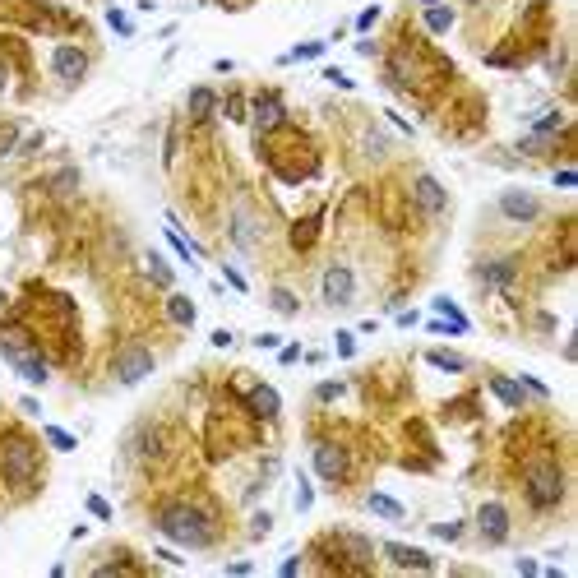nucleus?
<instances>
[{
  "mask_svg": "<svg viewBox=\"0 0 578 578\" xmlns=\"http://www.w3.org/2000/svg\"><path fill=\"white\" fill-rule=\"evenodd\" d=\"M467 527L463 523H431V537H440V541H458Z\"/></svg>",
  "mask_w": 578,
  "mask_h": 578,
  "instance_id": "obj_26",
  "label": "nucleus"
},
{
  "mask_svg": "<svg viewBox=\"0 0 578 578\" xmlns=\"http://www.w3.org/2000/svg\"><path fill=\"white\" fill-rule=\"evenodd\" d=\"M315 504V490H310V481L306 477H296V509H310Z\"/></svg>",
  "mask_w": 578,
  "mask_h": 578,
  "instance_id": "obj_30",
  "label": "nucleus"
},
{
  "mask_svg": "<svg viewBox=\"0 0 578 578\" xmlns=\"http://www.w3.org/2000/svg\"><path fill=\"white\" fill-rule=\"evenodd\" d=\"M157 532L167 537V541L185 546V551H204L213 546V523L199 504H167V509H157Z\"/></svg>",
  "mask_w": 578,
  "mask_h": 578,
  "instance_id": "obj_1",
  "label": "nucleus"
},
{
  "mask_svg": "<svg viewBox=\"0 0 578 578\" xmlns=\"http://www.w3.org/2000/svg\"><path fill=\"white\" fill-rule=\"evenodd\" d=\"M0 467H5L10 477H23V472H33V467H37L33 445H28L23 435H10V440L0 445Z\"/></svg>",
  "mask_w": 578,
  "mask_h": 578,
  "instance_id": "obj_7",
  "label": "nucleus"
},
{
  "mask_svg": "<svg viewBox=\"0 0 578 578\" xmlns=\"http://www.w3.org/2000/svg\"><path fill=\"white\" fill-rule=\"evenodd\" d=\"M500 213L513 218V223H537V218H541V199L527 195V190H504L500 195Z\"/></svg>",
  "mask_w": 578,
  "mask_h": 578,
  "instance_id": "obj_8",
  "label": "nucleus"
},
{
  "mask_svg": "<svg viewBox=\"0 0 578 578\" xmlns=\"http://www.w3.org/2000/svg\"><path fill=\"white\" fill-rule=\"evenodd\" d=\"M0 88H5V65H0Z\"/></svg>",
  "mask_w": 578,
  "mask_h": 578,
  "instance_id": "obj_40",
  "label": "nucleus"
},
{
  "mask_svg": "<svg viewBox=\"0 0 578 578\" xmlns=\"http://www.w3.org/2000/svg\"><path fill=\"white\" fill-rule=\"evenodd\" d=\"M426 28H431V33H449V28H454V10H449V5H431V10H426Z\"/></svg>",
  "mask_w": 578,
  "mask_h": 578,
  "instance_id": "obj_20",
  "label": "nucleus"
},
{
  "mask_svg": "<svg viewBox=\"0 0 578 578\" xmlns=\"http://www.w3.org/2000/svg\"><path fill=\"white\" fill-rule=\"evenodd\" d=\"M14 134H19V130H0V153H10V148H14Z\"/></svg>",
  "mask_w": 578,
  "mask_h": 578,
  "instance_id": "obj_39",
  "label": "nucleus"
},
{
  "mask_svg": "<svg viewBox=\"0 0 578 578\" xmlns=\"http://www.w3.org/2000/svg\"><path fill=\"white\" fill-rule=\"evenodd\" d=\"M324 306H334V310H343L347 301L356 296V273L347 264H334V268H324V287H320Z\"/></svg>",
  "mask_w": 578,
  "mask_h": 578,
  "instance_id": "obj_3",
  "label": "nucleus"
},
{
  "mask_svg": "<svg viewBox=\"0 0 578 578\" xmlns=\"http://www.w3.org/2000/svg\"><path fill=\"white\" fill-rule=\"evenodd\" d=\"M421 5H435V0H421Z\"/></svg>",
  "mask_w": 578,
  "mask_h": 578,
  "instance_id": "obj_41",
  "label": "nucleus"
},
{
  "mask_svg": "<svg viewBox=\"0 0 578 578\" xmlns=\"http://www.w3.org/2000/svg\"><path fill=\"white\" fill-rule=\"evenodd\" d=\"M523 490H527V504H532V509H560V504H565V467H560L556 458L532 463L527 477H523Z\"/></svg>",
  "mask_w": 578,
  "mask_h": 578,
  "instance_id": "obj_2",
  "label": "nucleus"
},
{
  "mask_svg": "<svg viewBox=\"0 0 578 578\" xmlns=\"http://www.w3.org/2000/svg\"><path fill=\"white\" fill-rule=\"evenodd\" d=\"M250 532H255V537H264V532H268V513H255V523H250Z\"/></svg>",
  "mask_w": 578,
  "mask_h": 578,
  "instance_id": "obj_37",
  "label": "nucleus"
},
{
  "mask_svg": "<svg viewBox=\"0 0 578 578\" xmlns=\"http://www.w3.org/2000/svg\"><path fill=\"white\" fill-rule=\"evenodd\" d=\"M384 560L398 565V569H435V560L426 556V551H412V546H402V541H384Z\"/></svg>",
  "mask_w": 578,
  "mask_h": 578,
  "instance_id": "obj_12",
  "label": "nucleus"
},
{
  "mask_svg": "<svg viewBox=\"0 0 578 578\" xmlns=\"http://www.w3.org/2000/svg\"><path fill=\"white\" fill-rule=\"evenodd\" d=\"M213 107H218V93H213V88H195V93H190V121H195V125L209 121Z\"/></svg>",
  "mask_w": 578,
  "mask_h": 578,
  "instance_id": "obj_16",
  "label": "nucleus"
},
{
  "mask_svg": "<svg viewBox=\"0 0 578 578\" xmlns=\"http://www.w3.org/2000/svg\"><path fill=\"white\" fill-rule=\"evenodd\" d=\"M412 195H416V209H421V213H435V218H440V213L449 209L445 185H440V180H435L431 171H421V176L412 180Z\"/></svg>",
  "mask_w": 578,
  "mask_h": 578,
  "instance_id": "obj_9",
  "label": "nucleus"
},
{
  "mask_svg": "<svg viewBox=\"0 0 578 578\" xmlns=\"http://www.w3.org/2000/svg\"><path fill=\"white\" fill-rule=\"evenodd\" d=\"M0 306H5V296H0Z\"/></svg>",
  "mask_w": 578,
  "mask_h": 578,
  "instance_id": "obj_42",
  "label": "nucleus"
},
{
  "mask_svg": "<svg viewBox=\"0 0 578 578\" xmlns=\"http://www.w3.org/2000/svg\"><path fill=\"white\" fill-rule=\"evenodd\" d=\"M375 19H379V5H366V10L356 14V33H370V28H375Z\"/></svg>",
  "mask_w": 578,
  "mask_h": 578,
  "instance_id": "obj_29",
  "label": "nucleus"
},
{
  "mask_svg": "<svg viewBox=\"0 0 578 578\" xmlns=\"http://www.w3.org/2000/svg\"><path fill=\"white\" fill-rule=\"evenodd\" d=\"M51 74H56L65 88H74L79 79L88 74V51H79V46H56V51H51Z\"/></svg>",
  "mask_w": 578,
  "mask_h": 578,
  "instance_id": "obj_5",
  "label": "nucleus"
},
{
  "mask_svg": "<svg viewBox=\"0 0 578 578\" xmlns=\"http://www.w3.org/2000/svg\"><path fill=\"white\" fill-rule=\"evenodd\" d=\"M338 356H343V361H347V356H356V338L347 334V329L338 334Z\"/></svg>",
  "mask_w": 578,
  "mask_h": 578,
  "instance_id": "obj_33",
  "label": "nucleus"
},
{
  "mask_svg": "<svg viewBox=\"0 0 578 578\" xmlns=\"http://www.w3.org/2000/svg\"><path fill=\"white\" fill-rule=\"evenodd\" d=\"M268 301H273V310H278V315H296V291L273 287V291H268Z\"/></svg>",
  "mask_w": 578,
  "mask_h": 578,
  "instance_id": "obj_25",
  "label": "nucleus"
},
{
  "mask_svg": "<svg viewBox=\"0 0 578 578\" xmlns=\"http://www.w3.org/2000/svg\"><path fill=\"white\" fill-rule=\"evenodd\" d=\"M477 532L486 546H504L509 541V509H504L500 500H486L477 509Z\"/></svg>",
  "mask_w": 578,
  "mask_h": 578,
  "instance_id": "obj_4",
  "label": "nucleus"
},
{
  "mask_svg": "<svg viewBox=\"0 0 578 578\" xmlns=\"http://www.w3.org/2000/svg\"><path fill=\"white\" fill-rule=\"evenodd\" d=\"M324 51V42H301V46H291L287 56H282V65H296V60H315Z\"/></svg>",
  "mask_w": 578,
  "mask_h": 578,
  "instance_id": "obj_24",
  "label": "nucleus"
},
{
  "mask_svg": "<svg viewBox=\"0 0 578 578\" xmlns=\"http://www.w3.org/2000/svg\"><path fill=\"white\" fill-rule=\"evenodd\" d=\"M255 241H259L255 236V218H250L245 209H236L232 213V245L236 250H255Z\"/></svg>",
  "mask_w": 578,
  "mask_h": 578,
  "instance_id": "obj_15",
  "label": "nucleus"
},
{
  "mask_svg": "<svg viewBox=\"0 0 578 578\" xmlns=\"http://www.w3.org/2000/svg\"><path fill=\"white\" fill-rule=\"evenodd\" d=\"M144 259H148V273H153V282H157V287H171V282H176V273L167 268V259L157 255V250H148Z\"/></svg>",
  "mask_w": 578,
  "mask_h": 578,
  "instance_id": "obj_21",
  "label": "nucleus"
},
{
  "mask_svg": "<svg viewBox=\"0 0 578 578\" xmlns=\"http://www.w3.org/2000/svg\"><path fill=\"white\" fill-rule=\"evenodd\" d=\"M282 116H287V112H282L278 93H259V98H255V130H278Z\"/></svg>",
  "mask_w": 578,
  "mask_h": 578,
  "instance_id": "obj_13",
  "label": "nucleus"
},
{
  "mask_svg": "<svg viewBox=\"0 0 578 578\" xmlns=\"http://www.w3.org/2000/svg\"><path fill=\"white\" fill-rule=\"evenodd\" d=\"M329 84H338V88H352V79H347L343 70H329Z\"/></svg>",
  "mask_w": 578,
  "mask_h": 578,
  "instance_id": "obj_38",
  "label": "nucleus"
},
{
  "mask_svg": "<svg viewBox=\"0 0 578 578\" xmlns=\"http://www.w3.org/2000/svg\"><path fill=\"white\" fill-rule=\"evenodd\" d=\"M278 361H282V366H291V361H301V347H296V343H287V347H282V356H278Z\"/></svg>",
  "mask_w": 578,
  "mask_h": 578,
  "instance_id": "obj_36",
  "label": "nucleus"
},
{
  "mask_svg": "<svg viewBox=\"0 0 578 578\" xmlns=\"http://www.w3.org/2000/svg\"><path fill=\"white\" fill-rule=\"evenodd\" d=\"M88 513L93 518H112V504L102 500V495H88Z\"/></svg>",
  "mask_w": 578,
  "mask_h": 578,
  "instance_id": "obj_32",
  "label": "nucleus"
},
{
  "mask_svg": "<svg viewBox=\"0 0 578 578\" xmlns=\"http://www.w3.org/2000/svg\"><path fill=\"white\" fill-rule=\"evenodd\" d=\"M426 361H431V366H440V370H454V375H463V370H467V361H463V356L440 352V347H435V352H426Z\"/></svg>",
  "mask_w": 578,
  "mask_h": 578,
  "instance_id": "obj_22",
  "label": "nucleus"
},
{
  "mask_svg": "<svg viewBox=\"0 0 578 578\" xmlns=\"http://www.w3.org/2000/svg\"><path fill=\"white\" fill-rule=\"evenodd\" d=\"M153 375V352H148V347H125L121 356H116V379H121V384H139V379H148Z\"/></svg>",
  "mask_w": 578,
  "mask_h": 578,
  "instance_id": "obj_6",
  "label": "nucleus"
},
{
  "mask_svg": "<svg viewBox=\"0 0 578 578\" xmlns=\"http://www.w3.org/2000/svg\"><path fill=\"white\" fill-rule=\"evenodd\" d=\"M315 472H320L324 481H343L347 454H343L338 445H329V440H320V445H315Z\"/></svg>",
  "mask_w": 578,
  "mask_h": 578,
  "instance_id": "obj_10",
  "label": "nucleus"
},
{
  "mask_svg": "<svg viewBox=\"0 0 578 578\" xmlns=\"http://www.w3.org/2000/svg\"><path fill=\"white\" fill-rule=\"evenodd\" d=\"M245 402H250V412H255L259 421H273V416L282 412V398H278L273 389H268V384H255V389L245 393Z\"/></svg>",
  "mask_w": 578,
  "mask_h": 578,
  "instance_id": "obj_14",
  "label": "nucleus"
},
{
  "mask_svg": "<svg viewBox=\"0 0 578 578\" xmlns=\"http://www.w3.org/2000/svg\"><path fill=\"white\" fill-rule=\"evenodd\" d=\"M107 23H112V28H116V33H121V37H130V33H134V23L125 19L121 10H107Z\"/></svg>",
  "mask_w": 578,
  "mask_h": 578,
  "instance_id": "obj_31",
  "label": "nucleus"
},
{
  "mask_svg": "<svg viewBox=\"0 0 578 578\" xmlns=\"http://www.w3.org/2000/svg\"><path fill=\"white\" fill-rule=\"evenodd\" d=\"M490 393H495L504 407H518V402H523V384H518V379H504V375L490 379Z\"/></svg>",
  "mask_w": 578,
  "mask_h": 578,
  "instance_id": "obj_18",
  "label": "nucleus"
},
{
  "mask_svg": "<svg viewBox=\"0 0 578 578\" xmlns=\"http://www.w3.org/2000/svg\"><path fill=\"white\" fill-rule=\"evenodd\" d=\"M46 440H51V445H56L60 454H70V449H74V435H70V431H60V426H46Z\"/></svg>",
  "mask_w": 578,
  "mask_h": 578,
  "instance_id": "obj_27",
  "label": "nucleus"
},
{
  "mask_svg": "<svg viewBox=\"0 0 578 578\" xmlns=\"http://www.w3.org/2000/svg\"><path fill=\"white\" fill-rule=\"evenodd\" d=\"M366 509L379 513V518H389V523H402V504L393 495H366Z\"/></svg>",
  "mask_w": 578,
  "mask_h": 578,
  "instance_id": "obj_19",
  "label": "nucleus"
},
{
  "mask_svg": "<svg viewBox=\"0 0 578 578\" xmlns=\"http://www.w3.org/2000/svg\"><path fill=\"white\" fill-rule=\"evenodd\" d=\"M431 310H440V315H445L449 324H458V329H472V324H467V315L458 310V306H454V301H449V296H435V301H431Z\"/></svg>",
  "mask_w": 578,
  "mask_h": 578,
  "instance_id": "obj_23",
  "label": "nucleus"
},
{
  "mask_svg": "<svg viewBox=\"0 0 578 578\" xmlns=\"http://www.w3.org/2000/svg\"><path fill=\"white\" fill-rule=\"evenodd\" d=\"M518 384H523V393H532V398H546V379H537V375H518Z\"/></svg>",
  "mask_w": 578,
  "mask_h": 578,
  "instance_id": "obj_28",
  "label": "nucleus"
},
{
  "mask_svg": "<svg viewBox=\"0 0 578 578\" xmlns=\"http://www.w3.org/2000/svg\"><path fill=\"white\" fill-rule=\"evenodd\" d=\"M167 320H171V324H180V329H190V324H195V301H190V296H176V291H171V296H167Z\"/></svg>",
  "mask_w": 578,
  "mask_h": 578,
  "instance_id": "obj_17",
  "label": "nucleus"
},
{
  "mask_svg": "<svg viewBox=\"0 0 578 578\" xmlns=\"http://www.w3.org/2000/svg\"><path fill=\"white\" fill-rule=\"evenodd\" d=\"M223 273H227V282H232V287H236V291H245V287H250V282H245V278H241V273H236V268H232V264H227V268H223Z\"/></svg>",
  "mask_w": 578,
  "mask_h": 578,
  "instance_id": "obj_35",
  "label": "nucleus"
},
{
  "mask_svg": "<svg viewBox=\"0 0 578 578\" xmlns=\"http://www.w3.org/2000/svg\"><path fill=\"white\" fill-rule=\"evenodd\" d=\"M556 185H560V190H574V185H578V176L565 167V171H556Z\"/></svg>",
  "mask_w": 578,
  "mask_h": 578,
  "instance_id": "obj_34",
  "label": "nucleus"
},
{
  "mask_svg": "<svg viewBox=\"0 0 578 578\" xmlns=\"http://www.w3.org/2000/svg\"><path fill=\"white\" fill-rule=\"evenodd\" d=\"M481 287H513V278H518V264L513 259H486V264L477 268Z\"/></svg>",
  "mask_w": 578,
  "mask_h": 578,
  "instance_id": "obj_11",
  "label": "nucleus"
}]
</instances>
